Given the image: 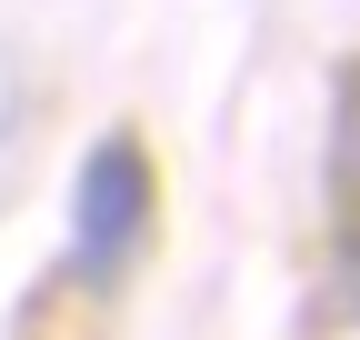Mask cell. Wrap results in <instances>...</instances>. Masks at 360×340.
<instances>
[{"label":"cell","instance_id":"obj_1","mask_svg":"<svg viewBox=\"0 0 360 340\" xmlns=\"http://www.w3.org/2000/svg\"><path fill=\"white\" fill-rule=\"evenodd\" d=\"M141 230H150V150L101 140L80 160V270H120Z\"/></svg>","mask_w":360,"mask_h":340},{"label":"cell","instance_id":"obj_2","mask_svg":"<svg viewBox=\"0 0 360 340\" xmlns=\"http://www.w3.org/2000/svg\"><path fill=\"white\" fill-rule=\"evenodd\" d=\"M330 181H340V200H360V60L340 70V140H330Z\"/></svg>","mask_w":360,"mask_h":340}]
</instances>
